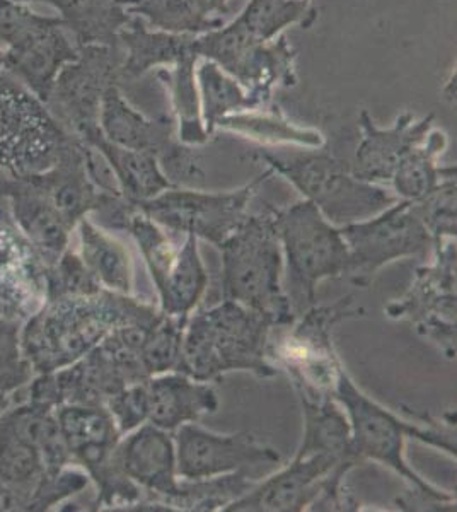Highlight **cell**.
<instances>
[{
    "label": "cell",
    "instance_id": "41",
    "mask_svg": "<svg viewBox=\"0 0 457 512\" xmlns=\"http://www.w3.org/2000/svg\"><path fill=\"white\" fill-rule=\"evenodd\" d=\"M456 176L442 181L439 187L427 193L425 197L411 200L415 204L418 216L427 227L434 250L442 246L447 239L456 238Z\"/></svg>",
    "mask_w": 457,
    "mask_h": 512
},
{
    "label": "cell",
    "instance_id": "18",
    "mask_svg": "<svg viewBox=\"0 0 457 512\" xmlns=\"http://www.w3.org/2000/svg\"><path fill=\"white\" fill-rule=\"evenodd\" d=\"M359 463L333 454L294 456L290 465L265 480H258L243 497L224 507L226 512H299L309 509L338 466Z\"/></svg>",
    "mask_w": 457,
    "mask_h": 512
},
{
    "label": "cell",
    "instance_id": "20",
    "mask_svg": "<svg viewBox=\"0 0 457 512\" xmlns=\"http://www.w3.org/2000/svg\"><path fill=\"white\" fill-rule=\"evenodd\" d=\"M359 127L362 137L350 169L359 180L381 185L389 183L403 159L427 139L434 128V115L417 118L405 111L391 127L382 128L372 120L369 111L362 110Z\"/></svg>",
    "mask_w": 457,
    "mask_h": 512
},
{
    "label": "cell",
    "instance_id": "11",
    "mask_svg": "<svg viewBox=\"0 0 457 512\" xmlns=\"http://www.w3.org/2000/svg\"><path fill=\"white\" fill-rule=\"evenodd\" d=\"M272 176V171L265 169L263 175L231 192L173 187L135 207L166 231L205 239L220 248L249 216L248 205L256 190Z\"/></svg>",
    "mask_w": 457,
    "mask_h": 512
},
{
    "label": "cell",
    "instance_id": "13",
    "mask_svg": "<svg viewBox=\"0 0 457 512\" xmlns=\"http://www.w3.org/2000/svg\"><path fill=\"white\" fill-rule=\"evenodd\" d=\"M77 48L79 57L58 74L45 105L65 132L84 142L99 130V111L106 91L122 82L123 52L120 45Z\"/></svg>",
    "mask_w": 457,
    "mask_h": 512
},
{
    "label": "cell",
    "instance_id": "44",
    "mask_svg": "<svg viewBox=\"0 0 457 512\" xmlns=\"http://www.w3.org/2000/svg\"><path fill=\"white\" fill-rule=\"evenodd\" d=\"M123 6H125V9L130 6H134V4H137V2H140V0H122Z\"/></svg>",
    "mask_w": 457,
    "mask_h": 512
},
{
    "label": "cell",
    "instance_id": "42",
    "mask_svg": "<svg viewBox=\"0 0 457 512\" xmlns=\"http://www.w3.org/2000/svg\"><path fill=\"white\" fill-rule=\"evenodd\" d=\"M115 420L122 436L135 431L147 422V393L144 383L130 384L116 395L111 396L105 405Z\"/></svg>",
    "mask_w": 457,
    "mask_h": 512
},
{
    "label": "cell",
    "instance_id": "24",
    "mask_svg": "<svg viewBox=\"0 0 457 512\" xmlns=\"http://www.w3.org/2000/svg\"><path fill=\"white\" fill-rule=\"evenodd\" d=\"M145 393L147 422L168 432L219 410V396L214 386L183 373L152 376L145 381Z\"/></svg>",
    "mask_w": 457,
    "mask_h": 512
},
{
    "label": "cell",
    "instance_id": "6",
    "mask_svg": "<svg viewBox=\"0 0 457 512\" xmlns=\"http://www.w3.org/2000/svg\"><path fill=\"white\" fill-rule=\"evenodd\" d=\"M272 209L282 255L287 263V289L294 315L316 304V287L324 279L345 274L348 250L340 227L333 226L309 200Z\"/></svg>",
    "mask_w": 457,
    "mask_h": 512
},
{
    "label": "cell",
    "instance_id": "3",
    "mask_svg": "<svg viewBox=\"0 0 457 512\" xmlns=\"http://www.w3.org/2000/svg\"><path fill=\"white\" fill-rule=\"evenodd\" d=\"M273 326L253 309L234 301L188 316L183 337V374L210 383L232 371L273 378L268 359Z\"/></svg>",
    "mask_w": 457,
    "mask_h": 512
},
{
    "label": "cell",
    "instance_id": "12",
    "mask_svg": "<svg viewBox=\"0 0 457 512\" xmlns=\"http://www.w3.org/2000/svg\"><path fill=\"white\" fill-rule=\"evenodd\" d=\"M347 245L345 274L353 286L367 287L388 263L425 256L434 241L411 200H398L374 217L340 227Z\"/></svg>",
    "mask_w": 457,
    "mask_h": 512
},
{
    "label": "cell",
    "instance_id": "10",
    "mask_svg": "<svg viewBox=\"0 0 457 512\" xmlns=\"http://www.w3.org/2000/svg\"><path fill=\"white\" fill-rule=\"evenodd\" d=\"M72 135L6 70L0 72V169L11 176L50 168Z\"/></svg>",
    "mask_w": 457,
    "mask_h": 512
},
{
    "label": "cell",
    "instance_id": "14",
    "mask_svg": "<svg viewBox=\"0 0 457 512\" xmlns=\"http://www.w3.org/2000/svg\"><path fill=\"white\" fill-rule=\"evenodd\" d=\"M99 128L116 146L152 154L174 187L203 180L193 147L181 144L174 120L145 117L130 105L120 84H113L106 91L99 111Z\"/></svg>",
    "mask_w": 457,
    "mask_h": 512
},
{
    "label": "cell",
    "instance_id": "22",
    "mask_svg": "<svg viewBox=\"0 0 457 512\" xmlns=\"http://www.w3.org/2000/svg\"><path fill=\"white\" fill-rule=\"evenodd\" d=\"M4 70L47 103L53 84L65 65L79 57V48L67 35L58 16L4 48Z\"/></svg>",
    "mask_w": 457,
    "mask_h": 512
},
{
    "label": "cell",
    "instance_id": "45",
    "mask_svg": "<svg viewBox=\"0 0 457 512\" xmlns=\"http://www.w3.org/2000/svg\"><path fill=\"white\" fill-rule=\"evenodd\" d=\"M4 315V311H2V308H0V316Z\"/></svg>",
    "mask_w": 457,
    "mask_h": 512
},
{
    "label": "cell",
    "instance_id": "9",
    "mask_svg": "<svg viewBox=\"0 0 457 512\" xmlns=\"http://www.w3.org/2000/svg\"><path fill=\"white\" fill-rule=\"evenodd\" d=\"M198 59L210 60L260 103L272 105L280 88L297 84V52L285 35L273 41H258L232 19L220 28L195 36Z\"/></svg>",
    "mask_w": 457,
    "mask_h": 512
},
{
    "label": "cell",
    "instance_id": "38",
    "mask_svg": "<svg viewBox=\"0 0 457 512\" xmlns=\"http://www.w3.org/2000/svg\"><path fill=\"white\" fill-rule=\"evenodd\" d=\"M188 318L162 313L145 335L140 357L149 378L164 373H183V337Z\"/></svg>",
    "mask_w": 457,
    "mask_h": 512
},
{
    "label": "cell",
    "instance_id": "1",
    "mask_svg": "<svg viewBox=\"0 0 457 512\" xmlns=\"http://www.w3.org/2000/svg\"><path fill=\"white\" fill-rule=\"evenodd\" d=\"M159 313L152 304L106 289L52 299L23 321L21 345L35 374L53 373L82 359L116 326L151 321Z\"/></svg>",
    "mask_w": 457,
    "mask_h": 512
},
{
    "label": "cell",
    "instance_id": "43",
    "mask_svg": "<svg viewBox=\"0 0 457 512\" xmlns=\"http://www.w3.org/2000/svg\"><path fill=\"white\" fill-rule=\"evenodd\" d=\"M190 6L203 18L224 19L229 11V0H188Z\"/></svg>",
    "mask_w": 457,
    "mask_h": 512
},
{
    "label": "cell",
    "instance_id": "15",
    "mask_svg": "<svg viewBox=\"0 0 457 512\" xmlns=\"http://www.w3.org/2000/svg\"><path fill=\"white\" fill-rule=\"evenodd\" d=\"M434 263L418 268L405 296L386 308L393 320H410L422 337L456 357V243L434 250Z\"/></svg>",
    "mask_w": 457,
    "mask_h": 512
},
{
    "label": "cell",
    "instance_id": "31",
    "mask_svg": "<svg viewBox=\"0 0 457 512\" xmlns=\"http://www.w3.org/2000/svg\"><path fill=\"white\" fill-rule=\"evenodd\" d=\"M299 400L304 417V434L296 456L302 458L309 454L328 453L360 465L350 449V422L340 403L333 398L318 400L306 395H299Z\"/></svg>",
    "mask_w": 457,
    "mask_h": 512
},
{
    "label": "cell",
    "instance_id": "28",
    "mask_svg": "<svg viewBox=\"0 0 457 512\" xmlns=\"http://www.w3.org/2000/svg\"><path fill=\"white\" fill-rule=\"evenodd\" d=\"M79 255L99 286L106 291L132 296L134 263L127 246L120 239L98 226L91 217H84L76 227Z\"/></svg>",
    "mask_w": 457,
    "mask_h": 512
},
{
    "label": "cell",
    "instance_id": "17",
    "mask_svg": "<svg viewBox=\"0 0 457 512\" xmlns=\"http://www.w3.org/2000/svg\"><path fill=\"white\" fill-rule=\"evenodd\" d=\"M116 463L132 482L145 492L127 511H168L164 501L180 487L176 472V448L173 434L151 422L139 425L122 436L116 446Z\"/></svg>",
    "mask_w": 457,
    "mask_h": 512
},
{
    "label": "cell",
    "instance_id": "29",
    "mask_svg": "<svg viewBox=\"0 0 457 512\" xmlns=\"http://www.w3.org/2000/svg\"><path fill=\"white\" fill-rule=\"evenodd\" d=\"M215 130H224L244 139L255 140L263 147H324L319 130L302 127L285 117L278 106L268 105L258 110L241 111L217 122Z\"/></svg>",
    "mask_w": 457,
    "mask_h": 512
},
{
    "label": "cell",
    "instance_id": "26",
    "mask_svg": "<svg viewBox=\"0 0 457 512\" xmlns=\"http://www.w3.org/2000/svg\"><path fill=\"white\" fill-rule=\"evenodd\" d=\"M193 40L195 36L152 30L142 19L132 16L118 35L123 52L122 81H134L151 70L171 67L193 50Z\"/></svg>",
    "mask_w": 457,
    "mask_h": 512
},
{
    "label": "cell",
    "instance_id": "40",
    "mask_svg": "<svg viewBox=\"0 0 457 512\" xmlns=\"http://www.w3.org/2000/svg\"><path fill=\"white\" fill-rule=\"evenodd\" d=\"M79 251L65 250L57 262L45 267V301L62 297L91 296L101 291Z\"/></svg>",
    "mask_w": 457,
    "mask_h": 512
},
{
    "label": "cell",
    "instance_id": "21",
    "mask_svg": "<svg viewBox=\"0 0 457 512\" xmlns=\"http://www.w3.org/2000/svg\"><path fill=\"white\" fill-rule=\"evenodd\" d=\"M45 262L0 202V308L28 320L45 303Z\"/></svg>",
    "mask_w": 457,
    "mask_h": 512
},
{
    "label": "cell",
    "instance_id": "30",
    "mask_svg": "<svg viewBox=\"0 0 457 512\" xmlns=\"http://www.w3.org/2000/svg\"><path fill=\"white\" fill-rule=\"evenodd\" d=\"M198 55L195 48L181 57L176 64L166 69H157V77L166 86L176 123V135L181 144L188 147L205 146L210 135L200 108V96L197 86Z\"/></svg>",
    "mask_w": 457,
    "mask_h": 512
},
{
    "label": "cell",
    "instance_id": "37",
    "mask_svg": "<svg viewBox=\"0 0 457 512\" xmlns=\"http://www.w3.org/2000/svg\"><path fill=\"white\" fill-rule=\"evenodd\" d=\"M127 12L142 19L152 30L173 35H203L226 23V19L203 18L188 0H140L127 7Z\"/></svg>",
    "mask_w": 457,
    "mask_h": 512
},
{
    "label": "cell",
    "instance_id": "34",
    "mask_svg": "<svg viewBox=\"0 0 457 512\" xmlns=\"http://www.w3.org/2000/svg\"><path fill=\"white\" fill-rule=\"evenodd\" d=\"M197 86L203 123L209 135L214 134L215 125L222 118L261 108L234 77L210 60H198Z\"/></svg>",
    "mask_w": 457,
    "mask_h": 512
},
{
    "label": "cell",
    "instance_id": "23",
    "mask_svg": "<svg viewBox=\"0 0 457 512\" xmlns=\"http://www.w3.org/2000/svg\"><path fill=\"white\" fill-rule=\"evenodd\" d=\"M0 202L45 265L57 262L69 250L74 229L29 176H0Z\"/></svg>",
    "mask_w": 457,
    "mask_h": 512
},
{
    "label": "cell",
    "instance_id": "2",
    "mask_svg": "<svg viewBox=\"0 0 457 512\" xmlns=\"http://www.w3.org/2000/svg\"><path fill=\"white\" fill-rule=\"evenodd\" d=\"M333 400L340 403L350 422V449L357 460L377 461L405 478L410 492L398 499L401 509L406 511H456L454 495L437 489L423 480L405 460L406 437L456 458V432L446 427H420L401 420L388 408L374 402L365 395L347 371L342 369L333 390Z\"/></svg>",
    "mask_w": 457,
    "mask_h": 512
},
{
    "label": "cell",
    "instance_id": "19",
    "mask_svg": "<svg viewBox=\"0 0 457 512\" xmlns=\"http://www.w3.org/2000/svg\"><path fill=\"white\" fill-rule=\"evenodd\" d=\"M47 195L58 214L76 231L84 217L93 216L113 197L96 185L93 178V149L72 137L57 161L40 173L26 175Z\"/></svg>",
    "mask_w": 457,
    "mask_h": 512
},
{
    "label": "cell",
    "instance_id": "25",
    "mask_svg": "<svg viewBox=\"0 0 457 512\" xmlns=\"http://www.w3.org/2000/svg\"><path fill=\"white\" fill-rule=\"evenodd\" d=\"M82 144L91 147L105 159V163L115 176L120 195L128 204L137 205L145 200H151L159 193L174 187L152 154L116 146L106 139L101 128L89 135Z\"/></svg>",
    "mask_w": 457,
    "mask_h": 512
},
{
    "label": "cell",
    "instance_id": "46",
    "mask_svg": "<svg viewBox=\"0 0 457 512\" xmlns=\"http://www.w3.org/2000/svg\"><path fill=\"white\" fill-rule=\"evenodd\" d=\"M0 2H2V0H0Z\"/></svg>",
    "mask_w": 457,
    "mask_h": 512
},
{
    "label": "cell",
    "instance_id": "7",
    "mask_svg": "<svg viewBox=\"0 0 457 512\" xmlns=\"http://www.w3.org/2000/svg\"><path fill=\"white\" fill-rule=\"evenodd\" d=\"M362 315L353 308L352 296L331 306H316L297 316L287 332L268 342V359L277 371H285L296 386L297 395L333 398L343 366L333 345V328L340 321Z\"/></svg>",
    "mask_w": 457,
    "mask_h": 512
},
{
    "label": "cell",
    "instance_id": "32",
    "mask_svg": "<svg viewBox=\"0 0 457 512\" xmlns=\"http://www.w3.org/2000/svg\"><path fill=\"white\" fill-rule=\"evenodd\" d=\"M447 149V135L432 128L427 139L403 159L391 178L396 197L418 200L439 187L442 181L456 176V166H440L439 158Z\"/></svg>",
    "mask_w": 457,
    "mask_h": 512
},
{
    "label": "cell",
    "instance_id": "5",
    "mask_svg": "<svg viewBox=\"0 0 457 512\" xmlns=\"http://www.w3.org/2000/svg\"><path fill=\"white\" fill-rule=\"evenodd\" d=\"M219 250L222 299L253 309L273 328H285L296 320L282 286L284 255L270 207L246 217Z\"/></svg>",
    "mask_w": 457,
    "mask_h": 512
},
{
    "label": "cell",
    "instance_id": "39",
    "mask_svg": "<svg viewBox=\"0 0 457 512\" xmlns=\"http://www.w3.org/2000/svg\"><path fill=\"white\" fill-rule=\"evenodd\" d=\"M21 326L23 321L18 318L0 316V395L11 400L35 378L21 345Z\"/></svg>",
    "mask_w": 457,
    "mask_h": 512
},
{
    "label": "cell",
    "instance_id": "16",
    "mask_svg": "<svg viewBox=\"0 0 457 512\" xmlns=\"http://www.w3.org/2000/svg\"><path fill=\"white\" fill-rule=\"evenodd\" d=\"M176 472L180 480H202L229 473H246L260 480L278 466L280 454L249 432L217 434L191 422L173 432Z\"/></svg>",
    "mask_w": 457,
    "mask_h": 512
},
{
    "label": "cell",
    "instance_id": "8",
    "mask_svg": "<svg viewBox=\"0 0 457 512\" xmlns=\"http://www.w3.org/2000/svg\"><path fill=\"white\" fill-rule=\"evenodd\" d=\"M58 425L69 449L72 463L81 466L96 485L93 509L127 511L142 499V490L122 472L116 463V446L122 434L105 405L67 403L55 408Z\"/></svg>",
    "mask_w": 457,
    "mask_h": 512
},
{
    "label": "cell",
    "instance_id": "33",
    "mask_svg": "<svg viewBox=\"0 0 457 512\" xmlns=\"http://www.w3.org/2000/svg\"><path fill=\"white\" fill-rule=\"evenodd\" d=\"M207 284L209 275L198 250V239L186 236L185 243L178 251L173 272L157 291L162 313L188 318L200 303Z\"/></svg>",
    "mask_w": 457,
    "mask_h": 512
},
{
    "label": "cell",
    "instance_id": "27",
    "mask_svg": "<svg viewBox=\"0 0 457 512\" xmlns=\"http://www.w3.org/2000/svg\"><path fill=\"white\" fill-rule=\"evenodd\" d=\"M45 2L58 12L65 30L74 36L77 47L106 45L116 47L120 31L130 23L132 16L122 0H19Z\"/></svg>",
    "mask_w": 457,
    "mask_h": 512
},
{
    "label": "cell",
    "instance_id": "36",
    "mask_svg": "<svg viewBox=\"0 0 457 512\" xmlns=\"http://www.w3.org/2000/svg\"><path fill=\"white\" fill-rule=\"evenodd\" d=\"M256 482L246 473L180 480V487L164 501V507L168 511H224V507L253 489Z\"/></svg>",
    "mask_w": 457,
    "mask_h": 512
},
{
    "label": "cell",
    "instance_id": "35",
    "mask_svg": "<svg viewBox=\"0 0 457 512\" xmlns=\"http://www.w3.org/2000/svg\"><path fill=\"white\" fill-rule=\"evenodd\" d=\"M318 18L313 0H249L234 21L255 40L273 41L292 26L309 30Z\"/></svg>",
    "mask_w": 457,
    "mask_h": 512
},
{
    "label": "cell",
    "instance_id": "4",
    "mask_svg": "<svg viewBox=\"0 0 457 512\" xmlns=\"http://www.w3.org/2000/svg\"><path fill=\"white\" fill-rule=\"evenodd\" d=\"M251 159L292 183L336 227L365 221L400 200L381 185L359 180L323 147H260Z\"/></svg>",
    "mask_w": 457,
    "mask_h": 512
}]
</instances>
